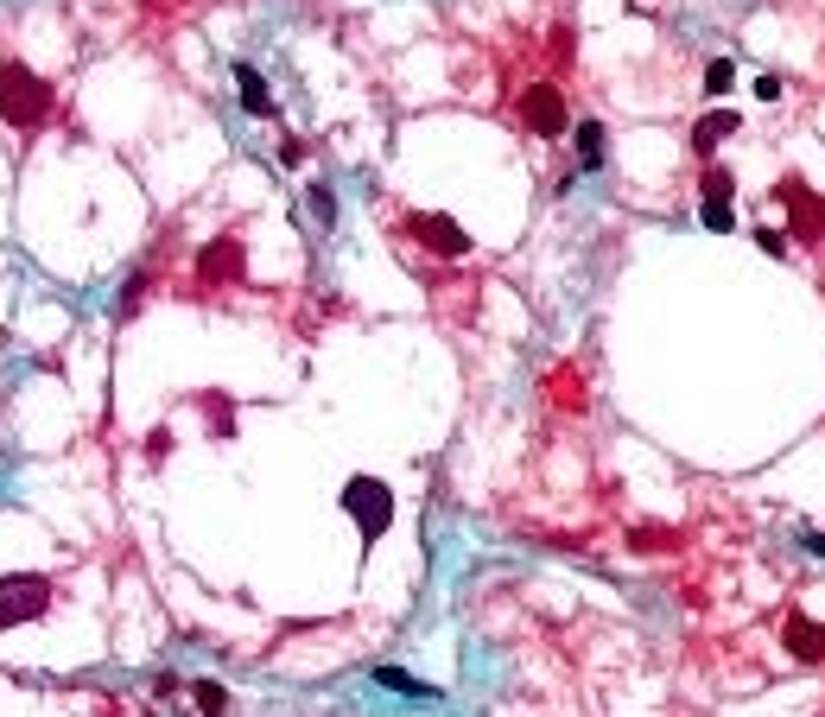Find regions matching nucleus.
Listing matches in <instances>:
<instances>
[{
  "label": "nucleus",
  "mask_w": 825,
  "mask_h": 717,
  "mask_svg": "<svg viewBox=\"0 0 825 717\" xmlns=\"http://www.w3.org/2000/svg\"><path fill=\"white\" fill-rule=\"evenodd\" d=\"M806 553H820L825 559V533H806Z\"/></svg>",
  "instance_id": "nucleus-24"
},
{
  "label": "nucleus",
  "mask_w": 825,
  "mask_h": 717,
  "mask_svg": "<svg viewBox=\"0 0 825 717\" xmlns=\"http://www.w3.org/2000/svg\"><path fill=\"white\" fill-rule=\"evenodd\" d=\"M197 407L210 413V425H217V438H229V432H235V413H229V394H197Z\"/></svg>",
  "instance_id": "nucleus-15"
},
{
  "label": "nucleus",
  "mask_w": 825,
  "mask_h": 717,
  "mask_svg": "<svg viewBox=\"0 0 825 717\" xmlns=\"http://www.w3.org/2000/svg\"><path fill=\"white\" fill-rule=\"evenodd\" d=\"M781 642H788L793 660L820 667L825 660V622H813V616H788V622H781Z\"/></svg>",
  "instance_id": "nucleus-9"
},
{
  "label": "nucleus",
  "mask_w": 825,
  "mask_h": 717,
  "mask_svg": "<svg viewBox=\"0 0 825 717\" xmlns=\"http://www.w3.org/2000/svg\"><path fill=\"white\" fill-rule=\"evenodd\" d=\"M305 159V140H280V165H299Z\"/></svg>",
  "instance_id": "nucleus-23"
},
{
  "label": "nucleus",
  "mask_w": 825,
  "mask_h": 717,
  "mask_svg": "<svg viewBox=\"0 0 825 717\" xmlns=\"http://www.w3.org/2000/svg\"><path fill=\"white\" fill-rule=\"evenodd\" d=\"M578 165L584 172L603 165V121H578Z\"/></svg>",
  "instance_id": "nucleus-13"
},
{
  "label": "nucleus",
  "mask_w": 825,
  "mask_h": 717,
  "mask_svg": "<svg viewBox=\"0 0 825 717\" xmlns=\"http://www.w3.org/2000/svg\"><path fill=\"white\" fill-rule=\"evenodd\" d=\"M235 89H242V109L248 114H273V89H267V76L255 71V64H235Z\"/></svg>",
  "instance_id": "nucleus-11"
},
{
  "label": "nucleus",
  "mask_w": 825,
  "mask_h": 717,
  "mask_svg": "<svg viewBox=\"0 0 825 717\" xmlns=\"http://www.w3.org/2000/svg\"><path fill=\"white\" fill-rule=\"evenodd\" d=\"M755 248L768 255V261H788L793 248H788V228H755Z\"/></svg>",
  "instance_id": "nucleus-16"
},
{
  "label": "nucleus",
  "mask_w": 825,
  "mask_h": 717,
  "mask_svg": "<svg viewBox=\"0 0 825 717\" xmlns=\"http://www.w3.org/2000/svg\"><path fill=\"white\" fill-rule=\"evenodd\" d=\"M140 305H147V273H134V280H127V293H121V318H134Z\"/></svg>",
  "instance_id": "nucleus-18"
},
{
  "label": "nucleus",
  "mask_w": 825,
  "mask_h": 717,
  "mask_svg": "<svg viewBox=\"0 0 825 717\" xmlns=\"http://www.w3.org/2000/svg\"><path fill=\"white\" fill-rule=\"evenodd\" d=\"M165 452H172V432H165V425H159V432H147V457H152V463H159Z\"/></svg>",
  "instance_id": "nucleus-20"
},
{
  "label": "nucleus",
  "mask_w": 825,
  "mask_h": 717,
  "mask_svg": "<svg viewBox=\"0 0 825 717\" xmlns=\"http://www.w3.org/2000/svg\"><path fill=\"white\" fill-rule=\"evenodd\" d=\"M51 578H38V571H13V578H0V629H20V622H38L45 609H51Z\"/></svg>",
  "instance_id": "nucleus-3"
},
{
  "label": "nucleus",
  "mask_w": 825,
  "mask_h": 717,
  "mask_svg": "<svg viewBox=\"0 0 825 717\" xmlns=\"http://www.w3.org/2000/svg\"><path fill=\"white\" fill-rule=\"evenodd\" d=\"M0 121H13L20 134H38L51 121V83L20 58H0Z\"/></svg>",
  "instance_id": "nucleus-1"
},
{
  "label": "nucleus",
  "mask_w": 825,
  "mask_h": 717,
  "mask_svg": "<svg viewBox=\"0 0 825 717\" xmlns=\"http://www.w3.org/2000/svg\"><path fill=\"white\" fill-rule=\"evenodd\" d=\"M699 197H705V203H699V217H705V228H730V223H737V217H730V197H737V178H730L724 165H712V172H705V185H699Z\"/></svg>",
  "instance_id": "nucleus-8"
},
{
  "label": "nucleus",
  "mask_w": 825,
  "mask_h": 717,
  "mask_svg": "<svg viewBox=\"0 0 825 717\" xmlns=\"http://www.w3.org/2000/svg\"><path fill=\"white\" fill-rule=\"evenodd\" d=\"M521 121H527V134H540V140H559L565 134V96H559V83H533L521 96Z\"/></svg>",
  "instance_id": "nucleus-6"
},
{
  "label": "nucleus",
  "mask_w": 825,
  "mask_h": 717,
  "mask_svg": "<svg viewBox=\"0 0 825 717\" xmlns=\"http://www.w3.org/2000/svg\"><path fill=\"white\" fill-rule=\"evenodd\" d=\"M407 235L426 248V255H439V261H464V255H470V235L457 228V217H439V210H412Z\"/></svg>",
  "instance_id": "nucleus-4"
},
{
  "label": "nucleus",
  "mask_w": 825,
  "mask_h": 717,
  "mask_svg": "<svg viewBox=\"0 0 825 717\" xmlns=\"http://www.w3.org/2000/svg\"><path fill=\"white\" fill-rule=\"evenodd\" d=\"M737 127H743V114H737V109H712L699 127H692V152H699V159H712V147H717V140H730Z\"/></svg>",
  "instance_id": "nucleus-10"
},
{
  "label": "nucleus",
  "mask_w": 825,
  "mask_h": 717,
  "mask_svg": "<svg viewBox=\"0 0 825 717\" xmlns=\"http://www.w3.org/2000/svg\"><path fill=\"white\" fill-rule=\"evenodd\" d=\"M242 273H248V255H242V242H235V235L210 242V248L197 255V280H204V286H235Z\"/></svg>",
  "instance_id": "nucleus-7"
},
{
  "label": "nucleus",
  "mask_w": 825,
  "mask_h": 717,
  "mask_svg": "<svg viewBox=\"0 0 825 717\" xmlns=\"http://www.w3.org/2000/svg\"><path fill=\"white\" fill-rule=\"evenodd\" d=\"M781 210H788L793 242H825V190H806L800 178H781Z\"/></svg>",
  "instance_id": "nucleus-5"
},
{
  "label": "nucleus",
  "mask_w": 825,
  "mask_h": 717,
  "mask_svg": "<svg viewBox=\"0 0 825 717\" xmlns=\"http://www.w3.org/2000/svg\"><path fill=\"white\" fill-rule=\"evenodd\" d=\"M375 685H387V692H407V699H439V685L412 680V673H401V667H375Z\"/></svg>",
  "instance_id": "nucleus-12"
},
{
  "label": "nucleus",
  "mask_w": 825,
  "mask_h": 717,
  "mask_svg": "<svg viewBox=\"0 0 825 717\" xmlns=\"http://www.w3.org/2000/svg\"><path fill=\"white\" fill-rule=\"evenodd\" d=\"M629 546H636V553H654V546H674V533L667 528H636L629 533Z\"/></svg>",
  "instance_id": "nucleus-17"
},
{
  "label": "nucleus",
  "mask_w": 825,
  "mask_h": 717,
  "mask_svg": "<svg viewBox=\"0 0 825 717\" xmlns=\"http://www.w3.org/2000/svg\"><path fill=\"white\" fill-rule=\"evenodd\" d=\"M755 96H762V102H781V76H775V71L755 76Z\"/></svg>",
  "instance_id": "nucleus-21"
},
{
  "label": "nucleus",
  "mask_w": 825,
  "mask_h": 717,
  "mask_svg": "<svg viewBox=\"0 0 825 717\" xmlns=\"http://www.w3.org/2000/svg\"><path fill=\"white\" fill-rule=\"evenodd\" d=\"M190 699H197V712H204V717H223L229 712V692L217 680H197V685H190Z\"/></svg>",
  "instance_id": "nucleus-14"
},
{
  "label": "nucleus",
  "mask_w": 825,
  "mask_h": 717,
  "mask_svg": "<svg viewBox=\"0 0 825 717\" xmlns=\"http://www.w3.org/2000/svg\"><path fill=\"white\" fill-rule=\"evenodd\" d=\"M311 210H318V217H324V223H331V217H337V203H331V190H324V185H311Z\"/></svg>",
  "instance_id": "nucleus-22"
},
{
  "label": "nucleus",
  "mask_w": 825,
  "mask_h": 717,
  "mask_svg": "<svg viewBox=\"0 0 825 717\" xmlns=\"http://www.w3.org/2000/svg\"><path fill=\"white\" fill-rule=\"evenodd\" d=\"M724 89H730V64L717 58L712 71H705V96H724Z\"/></svg>",
  "instance_id": "nucleus-19"
},
{
  "label": "nucleus",
  "mask_w": 825,
  "mask_h": 717,
  "mask_svg": "<svg viewBox=\"0 0 825 717\" xmlns=\"http://www.w3.org/2000/svg\"><path fill=\"white\" fill-rule=\"evenodd\" d=\"M343 515H349V521L362 528V540L375 546L381 533L394 528V490H387L381 477H349V483H343Z\"/></svg>",
  "instance_id": "nucleus-2"
}]
</instances>
